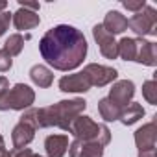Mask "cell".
I'll use <instances>...</instances> for the list:
<instances>
[{"label": "cell", "instance_id": "obj_18", "mask_svg": "<svg viewBox=\"0 0 157 157\" xmlns=\"http://www.w3.org/2000/svg\"><path fill=\"white\" fill-rule=\"evenodd\" d=\"M142 117H144V107H142L140 104H137V102H131V104H128V105L122 109L118 120H120L124 126H131V124L139 122Z\"/></svg>", "mask_w": 157, "mask_h": 157}, {"label": "cell", "instance_id": "obj_29", "mask_svg": "<svg viewBox=\"0 0 157 157\" xmlns=\"http://www.w3.org/2000/svg\"><path fill=\"white\" fill-rule=\"evenodd\" d=\"M0 157H11V155H10V151L6 150V144H4L2 135H0Z\"/></svg>", "mask_w": 157, "mask_h": 157}, {"label": "cell", "instance_id": "obj_1", "mask_svg": "<svg viewBox=\"0 0 157 157\" xmlns=\"http://www.w3.org/2000/svg\"><path fill=\"white\" fill-rule=\"evenodd\" d=\"M39 52L50 67L68 72L83 63L87 56V39L78 28L59 24L41 37Z\"/></svg>", "mask_w": 157, "mask_h": 157}, {"label": "cell", "instance_id": "obj_22", "mask_svg": "<svg viewBox=\"0 0 157 157\" xmlns=\"http://www.w3.org/2000/svg\"><path fill=\"white\" fill-rule=\"evenodd\" d=\"M142 96L148 104L151 105L157 104V82L155 80H146L142 83Z\"/></svg>", "mask_w": 157, "mask_h": 157}, {"label": "cell", "instance_id": "obj_4", "mask_svg": "<svg viewBox=\"0 0 157 157\" xmlns=\"http://www.w3.org/2000/svg\"><path fill=\"white\" fill-rule=\"evenodd\" d=\"M35 102V93L30 85L26 83H15L8 93L6 96L0 102V111H24V109H30L32 104Z\"/></svg>", "mask_w": 157, "mask_h": 157}, {"label": "cell", "instance_id": "obj_11", "mask_svg": "<svg viewBox=\"0 0 157 157\" xmlns=\"http://www.w3.org/2000/svg\"><path fill=\"white\" fill-rule=\"evenodd\" d=\"M155 142H157V129H155V122H148L142 128H139L135 131V144L139 148V151H148V150H155Z\"/></svg>", "mask_w": 157, "mask_h": 157}, {"label": "cell", "instance_id": "obj_31", "mask_svg": "<svg viewBox=\"0 0 157 157\" xmlns=\"http://www.w3.org/2000/svg\"><path fill=\"white\" fill-rule=\"evenodd\" d=\"M6 8H8V2H0V13L6 11Z\"/></svg>", "mask_w": 157, "mask_h": 157}, {"label": "cell", "instance_id": "obj_12", "mask_svg": "<svg viewBox=\"0 0 157 157\" xmlns=\"http://www.w3.org/2000/svg\"><path fill=\"white\" fill-rule=\"evenodd\" d=\"M35 128L33 126H30L28 122H22V120H19V124L13 128V131H11V140H13V148L15 150H21V148H26L32 140H33V137H35Z\"/></svg>", "mask_w": 157, "mask_h": 157}, {"label": "cell", "instance_id": "obj_21", "mask_svg": "<svg viewBox=\"0 0 157 157\" xmlns=\"http://www.w3.org/2000/svg\"><path fill=\"white\" fill-rule=\"evenodd\" d=\"M22 48H24V37L21 35V33H13V35H10L8 39H6V43H4V50L13 57V56H19L21 52H22Z\"/></svg>", "mask_w": 157, "mask_h": 157}, {"label": "cell", "instance_id": "obj_19", "mask_svg": "<svg viewBox=\"0 0 157 157\" xmlns=\"http://www.w3.org/2000/svg\"><path fill=\"white\" fill-rule=\"evenodd\" d=\"M117 56H120L124 61H135V57H137V39L122 37L117 43Z\"/></svg>", "mask_w": 157, "mask_h": 157}, {"label": "cell", "instance_id": "obj_26", "mask_svg": "<svg viewBox=\"0 0 157 157\" xmlns=\"http://www.w3.org/2000/svg\"><path fill=\"white\" fill-rule=\"evenodd\" d=\"M10 155H11V157H43V155H39V153H35V151H32L30 148L13 150V151H10Z\"/></svg>", "mask_w": 157, "mask_h": 157}, {"label": "cell", "instance_id": "obj_10", "mask_svg": "<svg viewBox=\"0 0 157 157\" xmlns=\"http://www.w3.org/2000/svg\"><path fill=\"white\" fill-rule=\"evenodd\" d=\"M68 155L70 157H104V146H100L96 142L74 139L68 144Z\"/></svg>", "mask_w": 157, "mask_h": 157}, {"label": "cell", "instance_id": "obj_20", "mask_svg": "<svg viewBox=\"0 0 157 157\" xmlns=\"http://www.w3.org/2000/svg\"><path fill=\"white\" fill-rule=\"evenodd\" d=\"M98 113L100 117L105 120V122H115L120 118V113H122V107L115 105L109 98H102L98 102Z\"/></svg>", "mask_w": 157, "mask_h": 157}, {"label": "cell", "instance_id": "obj_23", "mask_svg": "<svg viewBox=\"0 0 157 157\" xmlns=\"http://www.w3.org/2000/svg\"><path fill=\"white\" fill-rule=\"evenodd\" d=\"M11 67H13V57L4 48H0V72H6Z\"/></svg>", "mask_w": 157, "mask_h": 157}, {"label": "cell", "instance_id": "obj_27", "mask_svg": "<svg viewBox=\"0 0 157 157\" xmlns=\"http://www.w3.org/2000/svg\"><path fill=\"white\" fill-rule=\"evenodd\" d=\"M8 91H10V82H8V78L0 76V102H2V98L6 96Z\"/></svg>", "mask_w": 157, "mask_h": 157}, {"label": "cell", "instance_id": "obj_16", "mask_svg": "<svg viewBox=\"0 0 157 157\" xmlns=\"http://www.w3.org/2000/svg\"><path fill=\"white\" fill-rule=\"evenodd\" d=\"M104 30L111 35H117V33H124L128 30V19L120 13V11H109L104 19Z\"/></svg>", "mask_w": 157, "mask_h": 157}, {"label": "cell", "instance_id": "obj_30", "mask_svg": "<svg viewBox=\"0 0 157 157\" xmlns=\"http://www.w3.org/2000/svg\"><path fill=\"white\" fill-rule=\"evenodd\" d=\"M139 157H155V150H148V151H139Z\"/></svg>", "mask_w": 157, "mask_h": 157}, {"label": "cell", "instance_id": "obj_24", "mask_svg": "<svg viewBox=\"0 0 157 157\" xmlns=\"http://www.w3.org/2000/svg\"><path fill=\"white\" fill-rule=\"evenodd\" d=\"M11 15H13V13H10V11H2V13H0V37H2V35L6 33V30L10 28Z\"/></svg>", "mask_w": 157, "mask_h": 157}, {"label": "cell", "instance_id": "obj_3", "mask_svg": "<svg viewBox=\"0 0 157 157\" xmlns=\"http://www.w3.org/2000/svg\"><path fill=\"white\" fill-rule=\"evenodd\" d=\"M70 135H74V139L78 140H87V142H96L100 146H107L111 142V131L105 124H98L94 122L91 117L87 115H80L76 117L74 122L70 124Z\"/></svg>", "mask_w": 157, "mask_h": 157}, {"label": "cell", "instance_id": "obj_6", "mask_svg": "<svg viewBox=\"0 0 157 157\" xmlns=\"http://www.w3.org/2000/svg\"><path fill=\"white\" fill-rule=\"evenodd\" d=\"M83 72H85V76L89 78L91 87H105V85L113 83L117 78H118L117 68L105 67V65H98V63H89V65H85V67H83Z\"/></svg>", "mask_w": 157, "mask_h": 157}, {"label": "cell", "instance_id": "obj_17", "mask_svg": "<svg viewBox=\"0 0 157 157\" xmlns=\"http://www.w3.org/2000/svg\"><path fill=\"white\" fill-rule=\"evenodd\" d=\"M30 78L37 87H43V89H46V87H50L54 83V74L44 65H33L30 68Z\"/></svg>", "mask_w": 157, "mask_h": 157}, {"label": "cell", "instance_id": "obj_7", "mask_svg": "<svg viewBox=\"0 0 157 157\" xmlns=\"http://www.w3.org/2000/svg\"><path fill=\"white\" fill-rule=\"evenodd\" d=\"M133 96H135V85H133V82L131 80H118L109 89V96L107 98L115 105H118V107L124 109L128 104H131Z\"/></svg>", "mask_w": 157, "mask_h": 157}, {"label": "cell", "instance_id": "obj_28", "mask_svg": "<svg viewBox=\"0 0 157 157\" xmlns=\"http://www.w3.org/2000/svg\"><path fill=\"white\" fill-rule=\"evenodd\" d=\"M19 8H24V10H30V11L37 13V10L41 6H39V2H19Z\"/></svg>", "mask_w": 157, "mask_h": 157}, {"label": "cell", "instance_id": "obj_5", "mask_svg": "<svg viewBox=\"0 0 157 157\" xmlns=\"http://www.w3.org/2000/svg\"><path fill=\"white\" fill-rule=\"evenodd\" d=\"M128 26L137 35H140V39L144 35H157V11H155V8L146 4V8L142 11L133 13V17L128 19Z\"/></svg>", "mask_w": 157, "mask_h": 157}, {"label": "cell", "instance_id": "obj_2", "mask_svg": "<svg viewBox=\"0 0 157 157\" xmlns=\"http://www.w3.org/2000/svg\"><path fill=\"white\" fill-rule=\"evenodd\" d=\"M87 107V102L83 98H72V100H61L48 107H30L22 113L21 120L28 122L35 129L39 128H61L63 131H70V124L76 117L83 115Z\"/></svg>", "mask_w": 157, "mask_h": 157}, {"label": "cell", "instance_id": "obj_14", "mask_svg": "<svg viewBox=\"0 0 157 157\" xmlns=\"http://www.w3.org/2000/svg\"><path fill=\"white\" fill-rule=\"evenodd\" d=\"M11 21L15 24L17 30L24 32V30H32L35 26H39L41 19L35 11H30V10H24V8H19L13 15H11Z\"/></svg>", "mask_w": 157, "mask_h": 157}, {"label": "cell", "instance_id": "obj_9", "mask_svg": "<svg viewBox=\"0 0 157 157\" xmlns=\"http://www.w3.org/2000/svg\"><path fill=\"white\" fill-rule=\"evenodd\" d=\"M89 89H91V83L83 70L63 76L59 80V91H63V93H87Z\"/></svg>", "mask_w": 157, "mask_h": 157}, {"label": "cell", "instance_id": "obj_13", "mask_svg": "<svg viewBox=\"0 0 157 157\" xmlns=\"http://www.w3.org/2000/svg\"><path fill=\"white\" fill-rule=\"evenodd\" d=\"M137 63H142L146 67H155L157 65V48L155 43L146 41V39H137Z\"/></svg>", "mask_w": 157, "mask_h": 157}, {"label": "cell", "instance_id": "obj_25", "mask_svg": "<svg viewBox=\"0 0 157 157\" xmlns=\"http://www.w3.org/2000/svg\"><path fill=\"white\" fill-rule=\"evenodd\" d=\"M122 6H124L126 10H129V11L139 13V11H142V10L146 8V2H144V0H139V2H129V0H124Z\"/></svg>", "mask_w": 157, "mask_h": 157}, {"label": "cell", "instance_id": "obj_15", "mask_svg": "<svg viewBox=\"0 0 157 157\" xmlns=\"http://www.w3.org/2000/svg\"><path fill=\"white\" fill-rule=\"evenodd\" d=\"M46 157H63L68 150V137L67 135H48L44 139Z\"/></svg>", "mask_w": 157, "mask_h": 157}, {"label": "cell", "instance_id": "obj_8", "mask_svg": "<svg viewBox=\"0 0 157 157\" xmlns=\"http://www.w3.org/2000/svg\"><path fill=\"white\" fill-rule=\"evenodd\" d=\"M93 37H94V41H96V44H98V48H100V52H102L104 57H107V59H117L118 57L117 56V41H115V35L107 33L102 24H96L93 28Z\"/></svg>", "mask_w": 157, "mask_h": 157}]
</instances>
